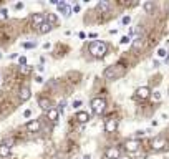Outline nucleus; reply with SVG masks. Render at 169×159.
Instances as JSON below:
<instances>
[{
  "label": "nucleus",
  "mask_w": 169,
  "mask_h": 159,
  "mask_svg": "<svg viewBox=\"0 0 169 159\" xmlns=\"http://www.w3.org/2000/svg\"><path fill=\"white\" fill-rule=\"evenodd\" d=\"M106 51H108V46L101 40H95V42L90 43V53L93 55L95 58H103L106 55Z\"/></svg>",
  "instance_id": "obj_1"
},
{
  "label": "nucleus",
  "mask_w": 169,
  "mask_h": 159,
  "mask_svg": "<svg viewBox=\"0 0 169 159\" xmlns=\"http://www.w3.org/2000/svg\"><path fill=\"white\" fill-rule=\"evenodd\" d=\"M123 73H124V68H123L121 65H113V66H108L105 70V76L108 80H116V78H119Z\"/></svg>",
  "instance_id": "obj_2"
},
{
  "label": "nucleus",
  "mask_w": 169,
  "mask_h": 159,
  "mask_svg": "<svg viewBox=\"0 0 169 159\" xmlns=\"http://www.w3.org/2000/svg\"><path fill=\"white\" fill-rule=\"evenodd\" d=\"M91 109L95 114H103L106 109V101L103 98H93L91 100Z\"/></svg>",
  "instance_id": "obj_3"
},
{
  "label": "nucleus",
  "mask_w": 169,
  "mask_h": 159,
  "mask_svg": "<svg viewBox=\"0 0 169 159\" xmlns=\"http://www.w3.org/2000/svg\"><path fill=\"white\" fill-rule=\"evenodd\" d=\"M124 149H126L128 152H136V151L139 149V141H138V139H128V141L124 142Z\"/></svg>",
  "instance_id": "obj_4"
},
{
  "label": "nucleus",
  "mask_w": 169,
  "mask_h": 159,
  "mask_svg": "<svg viewBox=\"0 0 169 159\" xmlns=\"http://www.w3.org/2000/svg\"><path fill=\"white\" fill-rule=\"evenodd\" d=\"M56 7H58L60 12L63 13V17H66V18L70 17V15H72V12H73V9L66 4V2H56Z\"/></svg>",
  "instance_id": "obj_5"
},
{
  "label": "nucleus",
  "mask_w": 169,
  "mask_h": 159,
  "mask_svg": "<svg viewBox=\"0 0 169 159\" xmlns=\"http://www.w3.org/2000/svg\"><path fill=\"white\" fill-rule=\"evenodd\" d=\"M136 96L139 98V100H148L151 96V90L148 86H139V88L136 90Z\"/></svg>",
  "instance_id": "obj_6"
},
{
  "label": "nucleus",
  "mask_w": 169,
  "mask_h": 159,
  "mask_svg": "<svg viewBox=\"0 0 169 159\" xmlns=\"http://www.w3.org/2000/svg\"><path fill=\"white\" fill-rule=\"evenodd\" d=\"M151 146H152V149H154V151H161V149H164V146H166V139H164V138H161V136H157V138H154V139H152Z\"/></svg>",
  "instance_id": "obj_7"
},
{
  "label": "nucleus",
  "mask_w": 169,
  "mask_h": 159,
  "mask_svg": "<svg viewBox=\"0 0 169 159\" xmlns=\"http://www.w3.org/2000/svg\"><path fill=\"white\" fill-rule=\"evenodd\" d=\"M116 129H118V121L113 119V118L106 119V123H105V131L106 133H114Z\"/></svg>",
  "instance_id": "obj_8"
},
{
  "label": "nucleus",
  "mask_w": 169,
  "mask_h": 159,
  "mask_svg": "<svg viewBox=\"0 0 169 159\" xmlns=\"http://www.w3.org/2000/svg\"><path fill=\"white\" fill-rule=\"evenodd\" d=\"M12 149V141H5L0 144V158H7Z\"/></svg>",
  "instance_id": "obj_9"
},
{
  "label": "nucleus",
  "mask_w": 169,
  "mask_h": 159,
  "mask_svg": "<svg viewBox=\"0 0 169 159\" xmlns=\"http://www.w3.org/2000/svg\"><path fill=\"white\" fill-rule=\"evenodd\" d=\"M40 128H42V124H40V121H38V119H32V121L27 123V129H28L30 133H38V131H40Z\"/></svg>",
  "instance_id": "obj_10"
},
{
  "label": "nucleus",
  "mask_w": 169,
  "mask_h": 159,
  "mask_svg": "<svg viewBox=\"0 0 169 159\" xmlns=\"http://www.w3.org/2000/svg\"><path fill=\"white\" fill-rule=\"evenodd\" d=\"M106 158L108 159H119L121 158L119 149L118 147H108V149H106Z\"/></svg>",
  "instance_id": "obj_11"
},
{
  "label": "nucleus",
  "mask_w": 169,
  "mask_h": 159,
  "mask_svg": "<svg viewBox=\"0 0 169 159\" xmlns=\"http://www.w3.org/2000/svg\"><path fill=\"white\" fill-rule=\"evenodd\" d=\"M47 116H48V119H50L51 123H56L58 121V116H60V111L56 108H51L50 111H47Z\"/></svg>",
  "instance_id": "obj_12"
},
{
  "label": "nucleus",
  "mask_w": 169,
  "mask_h": 159,
  "mask_svg": "<svg viewBox=\"0 0 169 159\" xmlns=\"http://www.w3.org/2000/svg\"><path fill=\"white\" fill-rule=\"evenodd\" d=\"M30 96H32L30 88H28V86H22V88H20V100L27 101V100H30Z\"/></svg>",
  "instance_id": "obj_13"
},
{
  "label": "nucleus",
  "mask_w": 169,
  "mask_h": 159,
  "mask_svg": "<svg viewBox=\"0 0 169 159\" xmlns=\"http://www.w3.org/2000/svg\"><path fill=\"white\" fill-rule=\"evenodd\" d=\"M38 106L42 109H45V111H50L51 106H50V100L48 98H38Z\"/></svg>",
  "instance_id": "obj_14"
},
{
  "label": "nucleus",
  "mask_w": 169,
  "mask_h": 159,
  "mask_svg": "<svg viewBox=\"0 0 169 159\" xmlns=\"http://www.w3.org/2000/svg\"><path fill=\"white\" fill-rule=\"evenodd\" d=\"M32 22H33V25H35V27H40L42 23H45L47 20H45V17H43L42 13H35L33 17H32Z\"/></svg>",
  "instance_id": "obj_15"
},
{
  "label": "nucleus",
  "mask_w": 169,
  "mask_h": 159,
  "mask_svg": "<svg viewBox=\"0 0 169 159\" xmlns=\"http://www.w3.org/2000/svg\"><path fill=\"white\" fill-rule=\"evenodd\" d=\"M76 119H78L80 123H88L90 114L86 113V111H78V113H76Z\"/></svg>",
  "instance_id": "obj_16"
},
{
  "label": "nucleus",
  "mask_w": 169,
  "mask_h": 159,
  "mask_svg": "<svg viewBox=\"0 0 169 159\" xmlns=\"http://www.w3.org/2000/svg\"><path fill=\"white\" fill-rule=\"evenodd\" d=\"M51 28H53V25H50L48 22H45V23H42V25L38 27V32H40L42 35H45V33H48Z\"/></svg>",
  "instance_id": "obj_17"
},
{
  "label": "nucleus",
  "mask_w": 169,
  "mask_h": 159,
  "mask_svg": "<svg viewBox=\"0 0 169 159\" xmlns=\"http://www.w3.org/2000/svg\"><path fill=\"white\" fill-rule=\"evenodd\" d=\"M98 10H100V12H103V13H106L108 10H110V4H108V2H105V0H101V2L98 4Z\"/></svg>",
  "instance_id": "obj_18"
},
{
  "label": "nucleus",
  "mask_w": 169,
  "mask_h": 159,
  "mask_svg": "<svg viewBox=\"0 0 169 159\" xmlns=\"http://www.w3.org/2000/svg\"><path fill=\"white\" fill-rule=\"evenodd\" d=\"M133 46H134L136 50H138V48H141V46H143V38H141V37H136L134 42H133Z\"/></svg>",
  "instance_id": "obj_19"
},
{
  "label": "nucleus",
  "mask_w": 169,
  "mask_h": 159,
  "mask_svg": "<svg viewBox=\"0 0 169 159\" xmlns=\"http://www.w3.org/2000/svg\"><path fill=\"white\" fill-rule=\"evenodd\" d=\"M56 20H58V18H56V15H55V13H48V17H47V22H48V23H50V25H53V23H56Z\"/></svg>",
  "instance_id": "obj_20"
},
{
  "label": "nucleus",
  "mask_w": 169,
  "mask_h": 159,
  "mask_svg": "<svg viewBox=\"0 0 169 159\" xmlns=\"http://www.w3.org/2000/svg\"><path fill=\"white\" fill-rule=\"evenodd\" d=\"M151 95H152V100H154V101H161V98H162V95H161V91H159V90L152 91Z\"/></svg>",
  "instance_id": "obj_21"
},
{
  "label": "nucleus",
  "mask_w": 169,
  "mask_h": 159,
  "mask_svg": "<svg viewBox=\"0 0 169 159\" xmlns=\"http://www.w3.org/2000/svg\"><path fill=\"white\" fill-rule=\"evenodd\" d=\"M20 71H22V75H28L30 71H32V66H30V65H25V66H20Z\"/></svg>",
  "instance_id": "obj_22"
},
{
  "label": "nucleus",
  "mask_w": 169,
  "mask_h": 159,
  "mask_svg": "<svg viewBox=\"0 0 169 159\" xmlns=\"http://www.w3.org/2000/svg\"><path fill=\"white\" fill-rule=\"evenodd\" d=\"M152 9H154V4H152V2H146V4H144V10H146V12H152Z\"/></svg>",
  "instance_id": "obj_23"
},
{
  "label": "nucleus",
  "mask_w": 169,
  "mask_h": 159,
  "mask_svg": "<svg viewBox=\"0 0 169 159\" xmlns=\"http://www.w3.org/2000/svg\"><path fill=\"white\" fill-rule=\"evenodd\" d=\"M157 56H159V58H166V56H168L164 48H159V50H157Z\"/></svg>",
  "instance_id": "obj_24"
},
{
  "label": "nucleus",
  "mask_w": 169,
  "mask_h": 159,
  "mask_svg": "<svg viewBox=\"0 0 169 159\" xmlns=\"http://www.w3.org/2000/svg\"><path fill=\"white\" fill-rule=\"evenodd\" d=\"M65 105H66V101H65V100H61V101H60V105H58V108H56V109L63 113V109H65Z\"/></svg>",
  "instance_id": "obj_25"
},
{
  "label": "nucleus",
  "mask_w": 169,
  "mask_h": 159,
  "mask_svg": "<svg viewBox=\"0 0 169 159\" xmlns=\"http://www.w3.org/2000/svg\"><path fill=\"white\" fill-rule=\"evenodd\" d=\"M129 22H131V18H129V17H128V15H126V17H123L121 23H123V25H129Z\"/></svg>",
  "instance_id": "obj_26"
},
{
  "label": "nucleus",
  "mask_w": 169,
  "mask_h": 159,
  "mask_svg": "<svg viewBox=\"0 0 169 159\" xmlns=\"http://www.w3.org/2000/svg\"><path fill=\"white\" fill-rule=\"evenodd\" d=\"M18 63H20V66H25V65H27V58H25V56H20V58H18Z\"/></svg>",
  "instance_id": "obj_27"
},
{
  "label": "nucleus",
  "mask_w": 169,
  "mask_h": 159,
  "mask_svg": "<svg viewBox=\"0 0 169 159\" xmlns=\"http://www.w3.org/2000/svg\"><path fill=\"white\" fill-rule=\"evenodd\" d=\"M35 45H37L35 42H28V43H23V48H33Z\"/></svg>",
  "instance_id": "obj_28"
},
{
  "label": "nucleus",
  "mask_w": 169,
  "mask_h": 159,
  "mask_svg": "<svg viewBox=\"0 0 169 159\" xmlns=\"http://www.w3.org/2000/svg\"><path fill=\"white\" fill-rule=\"evenodd\" d=\"M80 106H81V101H80V100H75V101H73V108H75V109H78Z\"/></svg>",
  "instance_id": "obj_29"
},
{
  "label": "nucleus",
  "mask_w": 169,
  "mask_h": 159,
  "mask_svg": "<svg viewBox=\"0 0 169 159\" xmlns=\"http://www.w3.org/2000/svg\"><path fill=\"white\" fill-rule=\"evenodd\" d=\"M129 42H131V38H129V37H123V38H121V43H123V45H126V43H129Z\"/></svg>",
  "instance_id": "obj_30"
},
{
  "label": "nucleus",
  "mask_w": 169,
  "mask_h": 159,
  "mask_svg": "<svg viewBox=\"0 0 169 159\" xmlns=\"http://www.w3.org/2000/svg\"><path fill=\"white\" fill-rule=\"evenodd\" d=\"M15 9H17V10H22V9H23V4H22V2H18V4H15Z\"/></svg>",
  "instance_id": "obj_31"
},
{
  "label": "nucleus",
  "mask_w": 169,
  "mask_h": 159,
  "mask_svg": "<svg viewBox=\"0 0 169 159\" xmlns=\"http://www.w3.org/2000/svg\"><path fill=\"white\" fill-rule=\"evenodd\" d=\"M23 116H25V118H30V116H32V111H30V109H25V113H23Z\"/></svg>",
  "instance_id": "obj_32"
},
{
  "label": "nucleus",
  "mask_w": 169,
  "mask_h": 159,
  "mask_svg": "<svg viewBox=\"0 0 169 159\" xmlns=\"http://www.w3.org/2000/svg\"><path fill=\"white\" fill-rule=\"evenodd\" d=\"M80 10H81V7H80L78 4H76V5H73V12H80Z\"/></svg>",
  "instance_id": "obj_33"
},
{
  "label": "nucleus",
  "mask_w": 169,
  "mask_h": 159,
  "mask_svg": "<svg viewBox=\"0 0 169 159\" xmlns=\"http://www.w3.org/2000/svg\"><path fill=\"white\" fill-rule=\"evenodd\" d=\"M35 81H37V83H43V78H42V76H37V78H35Z\"/></svg>",
  "instance_id": "obj_34"
},
{
  "label": "nucleus",
  "mask_w": 169,
  "mask_h": 159,
  "mask_svg": "<svg viewBox=\"0 0 169 159\" xmlns=\"http://www.w3.org/2000/svg\"><path fill=\"white\" fill-rule=\"evenodd\" d=\"M0 13H2V17H7V10H5V9L0 10Z\"/></svg>",
  "instance_id": "obj_35"
},
{
  "label": "nucleus",
  "mask_w": 169,
  "mask_h": 159,
  "mask_svg": "<svg viewBox=\"0 0 169 159\" xmlns=\"http://www.w3.org/2000/svg\"><path fill=\"white\" fill-rule=\"evenodd\" d=\"M144 133H146V131H138V133H136V136H138V138H139V136H144Z\"/></svg>",
  "instance_id": "obj_36"
},
{
  "label": "nucleus",
  "mask_w": 169,
  "mask_h": 159,
  "mask_svg": "<svg viewBox=\"0 0 169 159\" xmlns=\"http://www.w3.org/2000/svg\"><path fill=\"white\" fill-rule=\"evenodd\" d=\"M83 159H91V156H90V154H86V156H84Z\"/></svg>",
  "instance_id": "obj_37"
},
{
  "label": "nucleus",
  "mask_w": 169,
  "mask_h": 159,
  "mask_svg": "<svg viewBox=\"0 0 169 159\" xmlns=\"http://www.w3.org/2000/svg\"><path fill=\"white\" fill-rule=\"evenodd\" d=\"M119 159H129V158H126V156H121V158H119Z\"/></svg>",
  "instance_id": "obj_38"
},
{
  "label": "nucleus",
  "mask_w": 169,
  "mask_h": 159,
  "mask_svg": "<svg viewBox=\"0 0 169 159\" xmlns=\"http://www.w3.org/2000/svg\"><path fill=\"white\" fill-rule=\"evenodd\" d=\"M0 60H2V53H0Z\"/></svg>",
  "instance_id": "obj_39"
},
{
  "label": "nucleus",
  "mask_w": 169,
  "mask_h": 159,
  "mask_svg": "<svg viewBox=\"0 0 169 159\" xmlns=\"http://www.w3.org/2000/svg\"><path fill=\"white\" fill-rule=\"evenodd\" d=\"M0 159H4V158H0Z\"/></svg>",
  "instance_id": "obj_40"
}]
</instances>
